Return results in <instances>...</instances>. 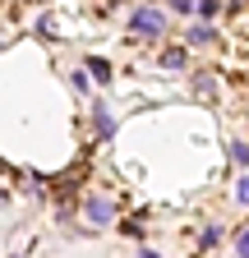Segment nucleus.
<instances>
[{"mask_svg":"<svg viewBox=\"0 0 249 258\" xmlns=\"http://www.w3.org/2000/svg\"><path fill=\"white\" fill-rule=\"evenodd\" d=\"M83 217L92 226H111L115 221V199H111V194H88V199H83Z\"/></svg>","mask_w":249,"mask_h":258,"instance_id":"2","label":"nucleus"},{"mask_svg":"<svg viewBox=\"0 0 249 258\" xmlns=\"http://www.w3.org/2000/svg\"><path fill=\"white\" fill-rule=\"evenodd\" d=\"M184 42H190V46H212V42H217V28H212V23H190Z\"/></svg>","mask_w":249,"mask_h":258,"instance_id":"5","label":"nucleus"},{"mask_svg":"<svg viewBox=\"0 0 249 258\" xmlns=\"http://www.w3.org/2000/svg\"><path fill=\"white\" fill-rule=\"evenodd\" d=\"M222 10H226V0H199V23H212Z\"/></svg>","mask_w":249,"mask_h":258,"instance_id":"7","label":"nucleus"},{"mask_svg":"<svg viewBox=\"0 0 249 258\" xmlns=\"http://www.w3.org/2000/svg\"><path fill=\"white\" fill-rule=\"evenodd\" d=\"M157 64H162V70H184V64H190V51H184V46H166L157 55Z\"/></svg>","mask_w":249,"mask_h":258,"instance_id":"6","label":"nucleus"},{"mask_svg":"<svg viewBox=\"0 0 249 258\" xmlns=\"http://www.w3.org/2000/svg\"><path fill=\"white\" fill-rule=\"evenodd\" d=\"M194 92H208V97H212V92H217V79H208V74H199V79H194Z\"/></svg>","mask_w":249,"mask_h":258,"instance_id":"14","label":"nucleus"},{"mask_svg":"<svg viewBox=\"0 0 249 258\" xmlns=\"http://www.w3.org/2000/svg\"><path fill=\"white\" fill-rule=\"evenodd\" d=\"M134 258H162V253H152V249H139V253H134Z\"/></svg>","mask_w":249,"mask_h":258,"instance_id":"15","label":"nucleus"},{"mask_svg":"<svg viewBox=\"0 0 249 258\" xmlns=\"http://www.w3.org/2000/svg\"><path fill=\"white\" fill-rule=\"evenodd\" d=\"M171 14H199V0H166Z\"/></svg>","mask_w":249,"mask_h":258,"instance_id":"12","label":"nucleus"},{"mask_svg":"<svg viewBox=\"0 0 249 258\" xmlns=\"http://www.w3.org/2000/svg\"><path fill=\"white\" fill-rule=\"evenodd\" d=\"M130 32L143 37V42H157L162 32H166V10H157V5H134L130 10Z\"/></svg>","mask_w":249,"mask_h":258,"instance_id":"1","label":"nucleus"},{"mask_svg":"<svg viewBox=\"0 0 249 258\" xmlns=\"http://www.w3.org/2000/svg\"><path fill=\"white\" fill-rule=\"evenodd\" d=\"M199 244H203V249H212V244H222V226H217V221H208L203 231H199Z\"/></svg>","mask_w":249,"mask_h":258,"instance_id":"9","label":"nucleus"},{"mask_svg":"<svg viewBox=\"0 0 249 258\" xmlns=\"http://www.w3.org/2000/svg\"><path fill=\"white\" fill-rule=\"evenodd\" d=\"M231 199H235L240 208H249V175H240V180H235V194H231Z\"/></svg>","mask_w":249,"mask_h":258,"instance_id":"11","label":"nucleus"},{"mask_svg":"<svg viewBox=\"0 0 249 258\" xmlns=\"http://www.w3.org/2000/svg\"><path fill=\"white\" fill-rule=\"evenodd\" d=\"M10 258H28V253H10Z\"/></svg>","mask_w":249,"mask_h":258,"instance_id":"16","label":"nucleus"},{"mask_svg":"<svg viewBox=\"0 0 249 258\" xmlns=\"http://www.w3.org/2000/svg\"><path fill=\"white\" fill-rule=\"evenodd\" d=\"M235 253L249 258V226H240V231H235Z\"/></svg>","mask_w":249,"mask_h":258,"instance_id":"13","label":"nucleus"},{"mask_svg":"<svg viewBox=\"0 0 249 258\" xmlns=\"http://www.w3.org/2000/svg\"><path fill=\"white\" fill-rule=\"evenodd\" d=\"M70 88H74L79 97H88V92H92V74H88V70H74V74H70Z\"/></svg>","mask_w":249,"mask_h":258,"instance_id":"8","label":"nucleus"},{"mask_svg":"<svg viewBox=\"0 0 249 258\" xmlns=\"http://www.w3.org/2000/svg\"><path fill=\"white\" fill-rule=\"evenodd\" d=\"M231 161H235V166H249V143H244V139L231 143Z\"/></svg>","mask_w":249,"mask_h":258,"instance_id":"10","label":"nucleus"},{"mask_svg":"<svg viewBox=\"0 0 249 258\" xmlns=\"http://www.w3.org/2000/svg\"><path fill=\"white\" fill-rule=\"evenodd\" d=\"M92 129H97V139H115V111L106 102H92Z\"/></svg>","mask_w":249,"mask_h":258,"instance_id":"3","label":"nucleus"},{"mask_svg":"<svg viewBox=\"0 0 249 258\" xmlns=\"http://www.w3.org/2000/svg\"><path fill=\"white\" fill-rule=\"evenodd\" d=\"M83 70L92 74V83H111V74H115L106 55H88V60H83Z\"/></svg>","mask_w":249,"mask_h":258,"instance_id":"4","label":"nucleus"}]
</instances>
